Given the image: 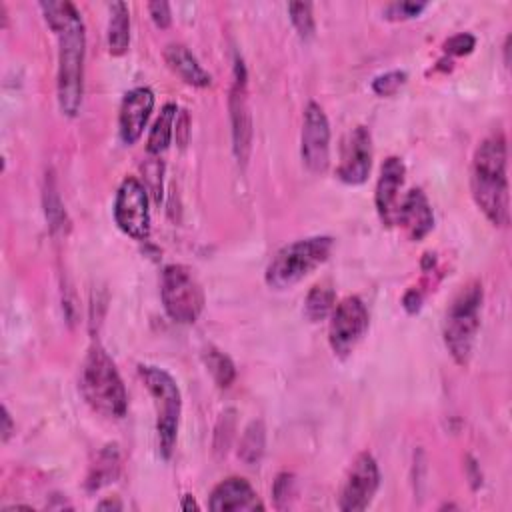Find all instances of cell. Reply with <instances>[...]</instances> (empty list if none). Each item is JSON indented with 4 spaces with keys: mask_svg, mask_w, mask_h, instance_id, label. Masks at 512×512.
I'll use <instances>...</instances> for the list:
<instances>
[{
    "mask_svg": "<svg viewBox=\"0 0 512 512\" xmlns=\"http://www.w3.org/2000/svg\"><path fill=\"white\" fill-rule=\"evenodd\" d=\"M40 10L58 38V106L68 118L78 116L84 92L86 32L78 8L64 2H40Z\"/></svg>",
    "mask_w": 512,
    "mask_h": 512,
    "instance_id": "1",
    "label": "cell"
},
{
    "mask_svg": "<svg viewBox=\"0 0 512 512\" xmlns=\"http://www.w3.org/2000/svg\"><path fill=\"white\" fill-rule=\"evenodd\" d=\"M506 160V138L502 132H494L478 144L470 168L472 198L482 214L500 228L510 222Z\"/></svg>",
    "mask_w": 512,
    "mask_h": 512,
    "instance_id": "2",
    "label": "cell"
},
{
    "mask_svg": "<svg viewBox=\"0 0 512 512\" xmlns=\"http://www.w3.org/2000/svg\"><path fill=\"white\" fill-rule=\"evenodd\" d=\"M80 392L92 410L108 418H122L128 408L124 382L104 348L92 346L80 368Z\"/></svg>",
    "mask_w": 512,
    "mask_h": 512,
    "instance_id": "3",
    "label": "cell"
},
{
    "mask_svg": "<svg viewBox=\"0 0 512 512\" xmlns=\"http://www.w3.org/2000/svg\"><path fill=\"white\" fill-rule=\"evenodd\" d=\"M482 298V284L468 282L460 288V292L454 296L446 310L442 336L450 356L458 366H466L472 358L476 334L480 328Z\"/></svg>",
    "mask_w": 512,
    "mask_h": 512,
    "instance_id": "4",
    "label": "cell"
},
{
    "mask_svg": "<svg viewBox=\"0 0 512 512\" xmlns=\"http://www.w3.org/2000/svg\"><path fill=\"white\" fill-rule=\"evenodd\" d=\"M334 248L330 236H308L282 246L266 266L264 280L274 290H288L324 264Z\"/></svg>",
    "mask_w": 512,
    "mask_h": 512,
    "instance_id": "5",
    "label": "cell"
},
{
    "mask_svg": "<svg viewBox=\"0 0 512 512\" xmlns=\"http://www.w3.org/2000/svg\"><path fill=\"white\" fill-rule=\"evenodd\" d=\"M138 374L156 404V432H158L160 454L164 458H170L176 444L180 412H182V398H180L178 384L164 368H158V366L140 364Z\"/></svg>",
    "mask_w": 512,
    "mask_h": 512,
    "instance_id": "6",
    "label": "cell"
},
{
    "mask_svg": "<svg viewBox=\"0 0 512 512\" xmlns=\"http://www.w3.org/2000/svg\"><path fill=\"white\" fill-rule=\"evenodd\" d=\"M160 296L166 314L178 324H192L204 308V290L184 264H168L160 278Z\"/></svg>",
    "mask_w": 512,
    "mask_h": 512,
    "instance_id": "7",
    "label": "cell"
},
{
    "mask_svg": "<svg viewBox=\"0 0 512 512\" xmlns=\"http://www.w3.org/2000/svg\"><path fill=\"white\" fill-rule=\"evenodd\" d=\"M368 310L358 296H346L330 312L328 342L336 356L346 358L368 330Z\"/></svg>",
    "mask_w": 512,
    "mask_h": 512,
    "instance_id": "8",
    "label": "cell"
},
{
    "mask_svg": "<svg viewBox=\"0 0 512 512\" xmlns=\"http://www.w3.org/2000/svg\"><path fill=\"white\" fill-rule=\"evenodd\" d=\"M114 222L116 226L134 240H146L150 236V208H148V192L144 184L128 176L118 186L114 196Z\"/></svg>",
    "mask_w": 512,
    "mask_h": 512,
    "instance_id": "9",
    "label": "cell"
},
{
    "mask_svg": "<svg viewBox=\"0 0 512 512\" xmlns=\"http://www.w3.org/2000/svg\"><path fill=\"white\" fill-rule=\"evenodd\" d=\"M380 486V472L374 456L370 452H360L350 464L340 494L338 508L342 512L366 510Z\"/></svg>",
    "mask_w": 512,
    "mask_h": 512,
    "instance_id": "10",
    "label": "cell"
},
{
    "mask_svg": "<svg viewBox=\"0 0 512 512\" xmlns=\"http://www.w3.org/2000/svg\"><path fill=\"white\" fill-rule=\"evenodd\" d=\"M300 156L312 174L326 172L330 164V124L324 110L316 102H308L304 110Z\"/></svg>",
    "mask_w": 512,
    "mask_h": 512,
    "instance_id": "11",
    "label": "cell"
},
{
    "mask_svg": "<svg viewBox=\"0 0 512 512\" xmlns=\"http://www.w3.org/2000/svg\"><path fill=\"white\" fill-rule=\"evenodd\" d=\"M370 168H372V136L366 126H356L342 144L336 176L344 184L358 186L368 180Z\"/></svg>",
    "mask_w": 512,
    "mask_h": 512,
    "instance_id": "12",
    "label": "cell"
},
{
    "mask_svg": "<svg viewBox=\"0 0 512 512\" xmlns=\"http://www.w3.org/2000/svg\"><path fill=\"white\" fill-rule=\"evenodd\" d=\"M404 176H406V166H404L402 158L388 156L382 162L380 176L376 182V192H374V204H376V212H378L382 224H386V226L396 224Z\"/></svg>",
    "mask_w": 512,
    "mask_h": 512,
    "instance_id": "13",
    "label": "cell"
},
{
    "mask_svg": "<svg viewBox=\"0 0 512 512\" xmlns=\"http://www.w3.org/2000/svg\"><path fill=\"white\" fill-rule=\"evenodd\" d=\"M230 120H232V142L238 162H246L252 140V122L246 102V70L242 60H236L234 66V84L230 92Z\"/></svg>",
    "mask_w": 512,
    "mask_h": 512,
    "instance_id": "14",
    "label": "cell"
},
{
    "mask_svg": "<svg viewBox=\"0 0 512 512\" xmlns=\"http://www.w3.org/2000/svg\"><path fill=\"white\" fill-rule=\"evenodd\" d=\"M154 110V94L150 88L138 86L124 94L118 114V134L124 144H134L142 136L146 122Z\"/></svg>",
    "mask_w": 512,
    "mask_h": 512,
    "instance_id": "15",
    "label": "cell"
},
{
    "mask_svg": "<svg viewBox=\"0 0 512 512\" xmlns=\"http://www.w3.org/2000/svg\"><path fill=\"white\" fill-rule=\"evenodd\" d=\"M208 508L214 512H232V510L252 512V510H264V504L248 480L230 476L214 486Z\"/></svg>",
    "mask_w": 512,
    "mask_h": 512,
    "instance_id": "16",
    "label": "cell"
},
{
    "mask_svg": "<svg viewBox=\"0 0 512 512\" xmlns=\"http://www.w3.org/2000/svg\"><path fill=\"white\" fill-rule=\"evenodd\" d=\"M396 224H400L410 240H422L434 226V214L426 194L420 188L410 190L398 208Z\"/></svg>",
    "mask_w": 512,
    "mask_h": 512,
    "instance_id": "17",
    "label": "cell"
},
{
    "mask_svg": "<svg viewBox=\"0 0 512 512\" xmlns=\"http://www.w3.org/2000/svg\"><path fill=\"white\" fill-rule=\"evenodd\" d=\"M164 60L168 68L188 86L206 88L212 84L210 74L200 66L196 56L182 44H168L164 50Z\"/></svg>",
    "mask_w": 512,
    "mask_h": 512,
    "instance_id": "18",
    "label": "cell"
},
{
    "mask_svg": "<svg viewBox=\"0 0 512 512\" xmlns=\"http://www.w3.org/2000/svg\"><path fill=\"white\" fill-rule=\"evenodd\" d=\"M130 46V12L124 2L110 4L108 20V50L112 56H122Z\"/></svg>",
    "mask_w": 512,
    "mask_h": 512,
    "instance_id": "19",
    "label": "cell"
},
{
    "mask_svg": "<svg viewBox=\"0 0 512 512\" xmlns=\"http://www.w3.org/2000/svg\"><path fill=\"white\" fill-rule=\"evenodd\" d=\"M118 472H120V450L116 444H108L98 452L96 462L90 468V474L86 480L88 490H98L114 482Z\"/></svg>",
    "mask_w": 512,
    "mask_h": 512,
    "instance_id": "20",
    "label": "cell"
},
{
    "mask_svg": "<svg viewBox=\"0 0 512 512\" xmlns=\"http://www.w3.org/2000/svg\"><path fill=\"white\" fill-rule=\"evenodd\" d=\"M176 114H178V106L168 102L162 106L158 118L154 120L150 134H148V142H146V150L150 154H162L172 140L174 134V122H176Z\"/></svg>",
    "mask_w": 512,
    "mask_h": 512,
    "instance_id": "21",
    "label": "cell"
},
{
    "mask_svg": "<svg viewBox=\"0 0 512 512\" xmlns=\"http://www.w3.org/2000/svg\"><path fill=\"white\" fill-rule=\"evenodd\" d=\"M334 310V288L330 282L314 284L304 302V314L310 322L324 320Z\"/></svg>",
    "mask_w": 512,
    "mask_h": 512,
    "instance_id": "22",
    "label": "cell"
},
{
    "mask_svg": "<svg viewBox=\"0 0 512 512\" xmlns=\"http://www.w3.org/2000/svg\"><path fill=\"white\" fill-rule=\"evenodd\" d=\"M264 442H266V434H264V424L260 420H254L246 426L242 438H240V448H238V456L246 462V464H256L262 458L264 452Z\"/></svg>",
    "mask_w": 512,
    "mask_h": 512,
    "instance_id": "23",
    "label": "cell"
},
{
    "mask_svg": "<svg viewBox=\"0 0 512 512\" xmlns=\"http://www.w3.org/2000/svg\"><path fill=\"white\" fill-rule=\"evenodd\" d=\"M204 362L214 378V382L220 386V388H228L234 378H236V368H234V362L218 348L210 346L206 348L204 352Z\"/></svg>",
    "mask_w": 512,
    "mask_h": 512,
    "instance_id": "24",
    "label": "cell"
},
{
    "mask_svg": "<svg viewBox=\"0 0 512 512\" xmlns=\"http://www.w3.org/2000/svg\"><path fill=\"white\" fill-rule=\"evenodd\" d=\"M288 14H290V22L296 28L298 36L302 40H310L314 36V30H316L312 4H308V2H290L288 4Z\"/></svg>",
    "mask_w": 512,
    "mask_h": 512,
    "instance_id": "25",
    "label": "cell"
},
{
    "mask_svg": "<svg viewBox=\"0 0 512 512\" xmlns=\"http://www.w3.org/2000/svg\"><path fill=\"white\" fill-rule=\"evenodd\" d=\"M408 74L404 70H392L386 74H380L372 80V90L378 96H392L406 84Z\"/></svg>",
    "mask_w": 512,
    "mask_h": 512,
    "instance_id": "26",
    "label": "cell"
},
{
    "mask_svg": "<svg viewBox=\"0 0 512 512\" xmlns=\"http://www.w3.org/2000/svg\"><path fill=\"white\" fill-rule=\"evenodd\" d=\"M426 2H392L384 8V18L388 20H408V18H416L420 16V12L426 10Z\"/></svg>",
    "mask_w": 512,
    "mask_h": 512,
    "instance_id": "27",
    "label": "cell"
},
{
    "mask_svg": "<svg viewBox=\"0 0 512 512\" xmlns=\"http://www.w3.org/2000/svg\"><path fill=\"white\" fill-rule=\"evenodd\" d=\"M474 46H476V38L468 32H460L444 42V52L450 56H466L474 50Z\"/></svg>",
    "mask_w": 512,
    "mask_h": 512,
    "instance_id": "28",
    "label": "cell"
},
{
    "mask_svg": "<svg viewBox=\"0 0 512 512\" xmlns=\"http://www.w3.org/2000/svg\"><path fill=\"white\" fill-rule=\"evenodd\" d=\"M272 494H274V500H276V506H278V508L288 506V500H290V496L294 494V476L288 474V472L278 474L276 480H274Z\"/></svg>",
    "mask_w": 512,
    "mask_h": 512,
    "instance_id": "29",
    "label": "cell"
},
{
    "mask_svg": "<svg viewBox=\"0 0 512 512\" xmlns=\"http://www.w3.org/2000/svg\"><path fill=\"white\" fill-rule=\"evenodd\" d=\"M148 12L152 16V22L158 28H168L172 22V12H170V4L168 2H150L148 4Z\"/></svg>",
    "mask_w": 512,
    "mask_h": 512,
    "instance_id": "30",
    "label": "cell"
},
{
    "mask_svg": "<svg viewBox=\"0 0 512 512\" xmlns=\"http://www.w3.org/2000/svg\"><path fill=\"white\" fill-rule=\"evenodd\" d=\"M402 306H404V310L408 314H416L420 310V306H422V292L416 290V288H410L404 294V298H402Z\"/></svg>",
    "mask_w": 512,
    "mask_h": 512,
    "instance_id": "31",
    "label": "cell"
},
{
    "mask_svg": "<svg viewBox=\"0 0 512 512\" xmlns=\"http://www.w3.org/2000/svg\"><path fill=\"white\" fill-rule=\"evenodd\" d=\"M12 430H14V424H12V418H10L8 408L4 406V408H2V440H4V442L10 438Z\"/></svg>",
    "mask_w": 512,
    "mask_h": 512,
    "instance_id": "32",
    "label": "cell"
},
{
    "mask_svg": "<svg viewBox=\"0 0 512 512\" xmlns=\"http://www.w3.org/2000/svg\"><path fill=\"white\" fill-rule=\"evenodd\" d=\"M180 508H182V510H198L200 506L196 504V500H194L190 494H184V496H182V504H180Z\"/></svg>",
    "mask_w": 512,
    "mask_h": 512,
    "instance_id": "33",
    "label": "cell"
},
{
    "mask_svg": "<svg viewBox=\"0 0 512 512\" xmlns=\"http://www.w3.org/2000/svg\"><path fill=\"white\" fill-rule=\"evenodd\" d=\"M98 508H100V510H104V508H116V510H120L122 504H120V502H112V500H104V502L98 504Z\"/></svg>",
    "mask_w": 512,
    "mask_h": 512,
    "instance_id": "34",
    "label": "cell"
}]
</instances>
